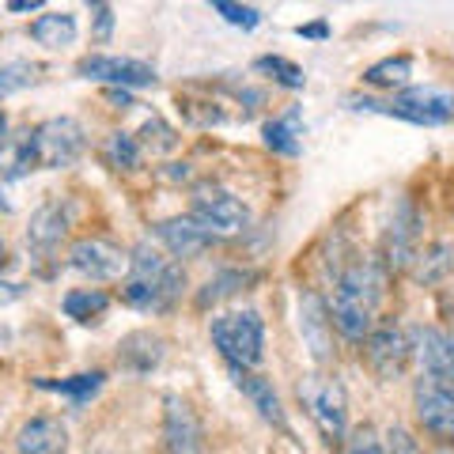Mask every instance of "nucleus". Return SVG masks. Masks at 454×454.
<instances>
[{"instance_id": "36", "label": "nucleus", "mask_w": 454, "mask_h": 454, "mask_svg": "<svg viewBox=\"0 0 454 454\" xmlns=\"http://www.w3.org/2000/svg\"><path fill=\"white\" fill-rule=\"evenodd\" d=\"M295 35H300V38H325V35H330V27H325V23L318 20V23H307V27H295Z\"/></svg>"}, {"instance_id": "37", "label": "nucleus", "mask_w": 454, "mask_h": 454, "mask_svg": "<svg viewBox=\"0 0 454 454\" xmlns=\"http://www.w3.org/2000/svg\"><path fill=\"white\" fill-rule=\"evenodd\" d=\"M35 8H42V0H12L8 4V12H35Z\"/></svg>"}, {"instance_id": "19", "label": "nucleus", "mask_w": 454, "mask_h": 454, "mask_svg": "<svg viewBox=\"0 0 454 454\" xmlns=\"http://www.w3.org/2000/svg\"><path fill=\"white\" fill-rule=\"evenodd\" d=\"M68 231V208L65 205H42L35 216H31V227H27V243H31V250L38 254H53L57 247H61V239Z\"/></svg>"}, {"instance_id": "20", "label": "nucleus", "mask_w": 454, "mask_h": 454, "mask_svg": "<svg viewBox=\"0 0 454 454\" xmlns=\"http://www.w3.org/2000/svg\"><path fill=\"white\" fill-rule=\"evenodd\" d=\"M160 360H163V337H155L148 330H137L118 345V364L125 372L148 375L152 367H160Z\"/></svg>"}, {"instance_id": "9", "label": "nucleus", "mask_w": 454, "mask_h": 454, "mask_svg": "<svg viewBox=\"0 0 454 454\" xmlns=\"http://www.w3.org/2000/svg\"><path fill=\"white\" fill-rule=\"evenodd\" d=\"M413 409H417V424L432 439L454 443V387L420 375L413 387Z\"/></svg>"}, {"instance_id": "23", "label": "nucleus", "mask_w": 454, "mask_h": 454, "mask_svg": "<svg viewBox=\"0 0 454 454\" xmlns=\"http://www.w3.org/2000/svg\"><path fill=\"white\" fill-rule=\"evenodd\" d=\"M265 145L273 148L277 155H288V160H295V155L303 152V133H300V106H292L288 114H280V118H269L265 121Z\"/></svg>"}, {"instance_id": "11", "label": "nucleus", "mask_w": 454, "mask_h": 454, "mask_svg": "<svg viewBox=\"0 0 454 454\" xmlns=\"http://www.w3.org/2000/svg\"><path fill=\"white\" fill-rule=\"evenodd\" d=\"M364 360L379 379H397L405 372V364L413 360V340L402 325L382 322L364 337Z\"/></svg>"}, {"instance_id": "28", "label": "nucleus", "mask_w": 454, "mask_h": 454, "mask_svg": "<svg viewBox=\"0 0 454 454\" xmlns=\"http://www.w3.org/2000/svg\"><path fill=\"white\" fill-rule=\"evenodd\" d=\"M103 160H106L114 170H133V167L140 163V140H137L133 133H114V137H106Z\"/></svg>"}, {"instance_id": "38", "label": "nucleus", "mask_w": 454, "mask_h": 454, "mask_svg": "<svg viewBox=\"0 0 454 454\" xmlns=\"http://www.w3.org/2000/svg\"><path fill=\"white\" fill-rule=\"evenodd\" d=\"M4 137H8V114L0 110V140H4Z\"/></svg>"}, {"instance_id": "1", "label": "nucleus", "mask_w": 454, "mask_h": 454, "mask_svg": "<svg viewBox=\"0 0 454 454\" xmlns=\"http://www.w3.org/2000/svg\"><path fill=\"white\" fill-rule=\"evenodd\" d=\"M382 295H387V269L375 258H352L333 280L330 295V322L337 325L340 337L364 340L375 330Z\"/></svg>"}, {"instance_id": "12", "label": "nucleus", "mask_w": 454, "mask_h": 454, "mask_svg": "<svg viewBox=\"0 0 454 454\" xmlns=\"http://www.w3.org/2000/svg\"><path fill=\"white\" fill-rule=\"evenodd\" d=\"M163 454H205V432L193 405L178 394L163 397Z\"/></svg>"}, {"instance_id": "34", "label": "nucleus", "mask_w": 454, "mask_h": 454, "mask_svg": "<svg viewBox=\"0 0 454 454\" xmlns=\"http://www.w3.org/2000/svg\"><path fill=\"white\" fill-rule=\"evenodd\" d=\"M91 16H95V38L106 42L114 35V8L110 4H91Z\"/></svg>"}, {"instance_id": "17", "label": "nucleus", "mask_w": 454, "mask_h": 454, "mask_svg": "<svg viewBox=\"0 0 454 454\" xmlns=\"http://www.w3.org/2000/svg\"><path fill=\"white\" fill-rule=\"evenodd\" d=\"M68 428L57 417H31L16 435V454H65Z\"/></svg>"}, {"instance_id": "27", "label": "nucleus", "mask_w": 454, "mask_h": 454, "mask_svg": "<svg viewBox=\"0 0 454 454\" xmlns=\"http://www.w3.org/2000/svg\"><path fill=\"white\" fill-rule=\"evenodd\" d=\"M106 375L103 372H88V375H73V379H38V390H50V394H65L73 402H91V397L103 390Z\"/></svg>"}, {"instance_id": "22", "label": "nucleus", "mask_w": 454, "mask_h": 454, "mask_svg": "<svg viewBox=\"0 0 454 454\" xmlns=\"http://www.w3.org/2000/svg\"><path fill=\"white\" fill-rule=\"evenodd\" d=\"M76 35H80V27H76L73 12H42V16L31 23V38L38 46H50V50L73 46Z\"/></svg>"}, {"instance_id": "21", "label": "nucleus", "mask_w": 454, "mask_h": 454, "mask_svg": "<svg viewBox=\"0 0 454 454\" xmlns=\"http://www.w3.org/2000/svg\"><path fill=\"white\" fill-rule=\"evenodd\" d=\"M254 280H258L254 269H220L216 277H208L201 288H197L193 303H197V310H208V307H216L223 300H231V295H239V292H247Z\"/></svg>"}, {"instance_id": "4", "label": "nucleus", "mask_w": 454, "mask_h": 454, "mask_svg": "<svg viewBox=\"0 0 454 454\" xmlns=\"http://www.w3.org/2000/svg\"><path fill=\"white\" fill-rule=\"evenodd\" d=\"M83 148H88V133L76 118H46L23 137L31 170H65L80 160Z\"/></svg>"}, {"instance_id": "31", "label": "nucleus", "mask_w": 454, "mask_h": 454, "mask_svg": "<svg viewBox=\"0 0 454 454\" xmlns=\"http://www.w3.org/2000/svg\"><path fill=\"white\" fill-rule=\"evenodd\" d=\"M212 12H216L223 23L243 27V31H254V27L262 23V8H254V4H235V0H212Z\"/></svg>"}, {"instance_id": "24", "label": "nucleus", "mask_w": 454, "mask_h": 454, "mask_svg": "<svg viewBox=\"0 0 454 454\" xmlns=\"http://www.w3.org/2000/svg\"><path fill=\"white\" fill-rule=\"evenodd\" d=\"M61 310L73 322H98L110 310V295L103 288H73V292H65V300H61Z\"/></svg>"}, {"instance_id": "18", "label": "nucleus", "mask_w": 454, "mask_h": 454, "mask_svg": "<svg viewBox=\"0 0 454 454\" xmlns=\"http://www.w3.org/2000/svg\"><path fill=\"white\" fill-rule=\"evenodd\" d=\"M300 325H303V340L310 345V356L318 364H330L333 348H330V310L322 307V300L315 292H303L300 295Z\"/></svg>"}, {"instance_id": "33", "label": "nucleus", "mask_w": 454, "mask_h": 454, "mask_svg": "<svg viewBox=\"0 0 454 454\" xmlns=\"http://www.w3.org/2000/svg\"><path fill=\"white\" fill-rule=\"evenodd\" d=\"M382 450H387V454H424L420 443L413 439V432L402 428V424H394V428L387 432V443H382Z\"/></svg>"}, {"instance_id": "39", "label": "nucleus", "mask_w": 454, "mask_h": 454, "mask_svg": "<svg viewBox=\"0 0 454 454\" xmlns=\"http://www.w3.org/2000/svg\"><path fill=\"white\" fill-rule=\"evenodd\" d=\"M8 265V247H4V239H0V269Z\"/></svg>"}, {"instance_id": "30", "label": "nucleus", "mask_w": 454, "mask_h": 454, "mask_svg": "<svg viewBox=\"0 0 454 454\" xmlns=\"http://www.w3.org/2000/svg\"><path fill=\"white\" fill-rule=\"evenodd\" d=\"M42 68L31 65V61H12V65H0V98L16 95L23 88H31V83L38 80Z\"/></svg>"}, {"instance_id": "10", "label": "nucleus", "mask_w": 454, "mask_h": 454, "mask_svg": "<svg viewBox=\"0 0 454 454\" xmlns=\"http://www.w3.org/2000/svg\"><path fill=\"white\" fill-rule=\"evenodd\" d=\"M76 73L83 80H98V83H110V88H155V68L148 61H137V57H118V53H91L76 65Z\"/></svg>"}, {"instance_id": "5", "label": "nucleus", "mask_w": 454, "mask_h": 454, "mask_svg": "<svg viewBox=\"0 0 454 454\" xmlns=\"http://www.w3.org/2000/svg\"><path fill=\"white\" fill-rule=\"evenodd\" d=\"M352 110H372L387 118H402L409 125H447L454 118V95L439 88H405L390 103L379 98H352Z\"/></svg>"}, {"instance_id": "15", "label": "nucleus", "mask_w": 454, "mask_h": 454, "mask_svg": "<svg viewBox=\"0 0 454 454\" xmlns=\"http://www.w3.org/2000/svg\"><path fill=\"white\" fill-rule=\"evenodd\" d=\"M155 239L167 247L170 258H197V254H205L216 239H212L201 223L193 216H170V220H160L152 227Z\"/></svg>"}, {"instance_id": "16", "label": "nucleus", "mask_w": 454, "mask_h": 454, "mask_svg": "<svg viewBox=\"0 0 454 454\" xmlns=\"http://www.w3.org/2000/svg\"><path fill=\"white\" fill-rule=\"evenodd\" d=\"M235 387L247 394V402L258 409L262 420H269L280 432H288V413H284V405H280V394L273 387V379H265L258 372H235Z\"/></svg>"}, {"instance_id": "35", "label": "nucleus", "mask_w": 454, "mask_h": 454, "mask_svg": "<svg viewBox=\"0 0 454 454\" xmlns=\"http://www.w3.org/2000/svg\"><path fill=\"white\" fill-rule=\"evenodd\" d=\"M20 295H23V284H8V280H0V307L16 303Z\"/></svg>"}, {"instance_id": "25", "label": "nucleus", "mask_w": 454, "mask_h": 454, "mask_svg": "<svg viewBox=\"0 0 454 454\" xmlns=\"http://www.w3.org/2000/svg\"><path fill=\"white\" fill-rule=\"evenodd\" d=\"M409 76H413V57L409 53H397V57H382L375 61L372 68L364 73V83H372V88H405Z\"/></svg>"}, {"instance_id": "13", "label": "nucleus", "mask_w": 454, "mask_h": 454, "mask_svg": "<svg viewBox=\"0 0 454 454\" xmlns=\"http://www.w3.org/2000/svg\"><path fill=\"white\" fill-rule=\"evenodd\" d=\"M68 269L88 280H114L129 269V258H125L121 247L106 243V239H76L68 247Z\"/></svg>"}, {"instance_id": "7", "label": "nucleus", "mask_w": 454, "mask_h": 454, "mask_svg": "<svg viewBox=\"0 0 454 454\" xmlns=\"http://www.w3.org/2000/svg\"><path fill=\"white\" fill-rule=\"evenodd\" d=\"M190 216L205 227L212 239L220 235H243L250 227V208L243 197H235L231 190L223 186H201L193 193V205H190Z\"/></svg>"}, {"instance_id": "8", "label": "nucleus", "mask_w": 454, "mask_h": 454, "mask_svg": "<svg viewBox=\"0 0 454 454\" xmlns=\"http://www.w3.org/2000/svg\"><path fill=\"white\" fill-rule=\"evenodd\" d=\"M420 212L417 205L409 201V197H402L394 208V216L387 223V235H382V269L387 273H402V269H409L417 262L420 254Z\"/></svg>"}, {"instance_id": "2", "label": "nucleus", "mask_w": 454, "mask_h": 454, "mask_svg": "<svg viewBox=\"0 0 454 454\" xmlns=\"http://www.w3.org/2000/svg\"><path fill=\"white\" fill-rule=\"evenodd\" d=\"M182 288H186L182 262L167 258L163 250H155L148 243H140L129 254V269H125V280H121V300L129 307L148 310V315H163V310L178 303Z\"/></svg>"}, {"instance_id": "29", "label": "nucleus", "mask_w": 454, "mask_h": 454, "mask_svg": "<svg viewBox=\"0 0 454 454\" xmlns=\"http://www.w3.org/2000/svg\"><path fill=\"white\" fill-rule=\"evenodd\" d=\"M254 68H258V73H269V76H273L277 83H284V88H292V91H300L303 83H307L303 68L295 65V61H288V57H280V53L258 57V61H254Z\"/></svg>"}, {"instance_id": "6", "label": "nucleus", "mask_w": 454, "mask_h": 454, "mask_svg": "<svg viewBox=\"0 0 454 454\" xmlns=\"http://www.w3.org/2000/svg\"><path fill=\"white\" fill-rule=\"evenodd\" d=\"M300 397L307 405V417L315 420V428L322 432L325 443H345L348 435V397H345V387L337 379H325V375H315V379H303L300 387Z\"/></svg>"}, {"instance_id": "3", "label": "nucleus", "mask_w": 454, "mask_h": 454, "mask_svg": "<svg viewBox=\"0 0 454 454\" xmlns=\"http://www.w3.org/2000/svg\"><path fill=\"white\" fill-rule=\"evenodd\" d=\"M208 337L231 372H254L265 360V322L254 307L216 315L208 325Z\"/></svg>"}, {"instance_id": "32", "label": "nucleus", "mask_w": 454, "mask_h": 454, "mask_svg": "<svg viewBox=\"0 0 454 454\" xmlns=\"http://www.w3.org/2000/svg\"><path fill=\"white\" fill-rule=\"evenodd\" d=\"M345 454H387V450H382L379 432L372 428V424H364V428H356L345 439Z\"/></svg>"}, {"instance_id": "14", "label": "nucleus", "mask_w": 454, "mask_h": 454, "mask_svg": "<svg viewBox=\"0 0 454 454\" xmlns=\"http://www.w3.org/2000/svg\"><path fill=\"white\" fill-rule=\"evenodd\" d=\"M413 356L420 360V375L432 382H447L454 387V333L424 325L413 333Z\"/></svg>"}, {"instance_id": "26", "label": "nucleus", "mask_w": 454, "mask_h": 454, "mask_svg": "<svg viewBox=\"0 0 454 454\" xmlns=\"http://www.w3.org/2000/svg\"><path fill=\"white\" fill-rule=\"evenodd\" d=\"M454 273V247L450 243H432L424 254H417V269L413 277L420 284H435V280H447Z\"/></svg>"}]
</instances>
